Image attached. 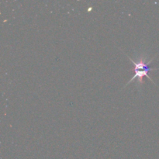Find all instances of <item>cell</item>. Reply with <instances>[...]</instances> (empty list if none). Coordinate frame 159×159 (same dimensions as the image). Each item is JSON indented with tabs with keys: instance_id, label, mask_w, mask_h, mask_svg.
I'll list each match as a JSON object with an SVG mask.
<instances>
[{
	"instance_id": "obj_1",
	"label": "cell",
	"mask_w": 159,
	"mask_h": 159,
	"mask_svg": "<svg viewBox=\"0 0 159 159\" xmlns=\"http://www.w3.org/2000/svg\"><path fill=\"white\" fill-rule=\"evenodd\" d=\"M127 57H128V58L133 62L134 65V77L126 84L125 87L127 86V85H128L129 84L131 83V82H133L135 79L138 80V82L139 84H142L143 78L145 77V76L148 78L152 82H154L148 75L150 71L158 69V68H152V67H151V65H152V62L154 58L148 60L147 57H146L145 56H142L141 57H140L139 60L136 61H134L133 59L130 58L128 55H127ZM154 83H155V82H154Z\"/></svg>"
}]
</instances>
